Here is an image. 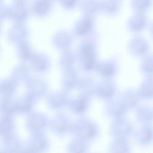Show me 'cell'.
<instances>
[{
  "label": "cell",
  "mask_w": 153,
  "mask_h": 153,
  "mask_svg": "<svg viewBox=\"0 0 153 153\" xmlns=\"http://www.w3.org/2000/svg\"><path fill=\"white\" fill-rule=\"evenodd\" d=\"M97 48L95 42L91 39L85 41L80 45L79 55L86 69H91L96 63L97 56Z\"/></svg>",
  "instance_id": "1"
},
{
  "label": "cell",
  "mask_w": 153,
  "mask_h": 153,
  "mask_svg": "<svg viewBox=\"0 0 153 153\" xmlns=\"http://www.w3.org/2000/svg\"><path fill=\"white\" fill-rule=\"evenodd\" d=\"M127 48L132 56L142 58L149 53L150 45L145 37L140 35H136L128 41Z\"/></svg>",
  "instance_id": "2"
},
{
  "label": "cell",
  "mask_w": 153,
  "mask_h": 153,
  "mask_svg": "<svg viewBox=\"0 0 153 153\" xmlns=\"http://www.w3.org/2000/svg\"><path fill=\"white\" fill-rule=\"evenodd\" d=\"M149 19L146 13L134 12L127 19L126 27L129 31L138 33L143 31L148 27Z\"/></svg>",
  "instance_id": "3"
},
{
  "label": "cell",
  "mask_w": 153,
  "mask_h": 153,
  "mask_svg": "<svg viewBox=\"0 0 153 153\" xmlns=\"http://www.w3.org/2000/svg\"><path fill=\"white\" fill-rule=\"evenodd\" d=\"M109 131L110 136L114 139H128L134 134V129L128 121L120 120L114 123Z\"/></svg>",
  "instance_id": "4"
},
{
  "label": "cell",
  "mask_w": 153,
  "mask_h": 153,
  "mask_svg": "<svg viewBox=\"0 0 153 153\" xmlns=\"http://www.w3.org/2000/svg\"><path fill=\"white\" fill-rule=\"evenodd\" d=\"M94 24L93 17L84 16L76 23L74 27L75 33L79 37L86 36L92 31Z\"/></svg>",
  "instance_id": "5"
},
{
  "label": "cell",
  "mask_w": 153,
  "mask_h": 153,
  "mask_svg": "<svg viewBox=\"0 0 153 153\" xmlns=\"http://www.w3.org/2000/svg\"><path fill=\"white\" fill-rule=\"evenodd\" d=\"M134 138L137 144L140 147H146L150 146L153 142L152 128L146 126L140 128L134 134Z\"/></svg>",
  "instance_id": "6"
},
{
  "label": "cell",
  "mask_w": 153,
  "mask_h": 153,
  "mask_svg": "<svg viewBox=\"0 0 153 153\" xmlns=\"http://www.w3.org/2000/svg\"><path fill=\"white\" fill-rule=\"evenodd\" d=\"M52 41L56 48L66 50L71 45L73 38L71 34L68 32L61 30L57 32L54 35Z\"/></svg>",
  "instance_id": "7"
},
{
  "label": "cell",
  "mask_w": 153,
  "mask_h": 153,
  "mask_svg": "<svg viewBox=\"0 0 153 153\" xmlns=\"http://www.w3.org/2000/svg\"><path fill=\"white\" fill-rule=\"evenodd\" d=\"M100 3L101 12L107 16L116 15L121 10L122 3L120 0H104Z\"/></svg>",
  "instance_id": "8"
},
{
  "label": "cell",
  "mask_w": 153,
  "mask_h": 153,
  "mask_svg": "<svg viewBox=\"0 0 153 153\" xmlns=\"http://www.w3.org/2000/svg\"><path fill=\"white\" fill-rule=\"evenodd\" d=\"M130 151L128 139H114L108 148V153H130Z\"/></svg>",
  "instance_id": "9"
},
{
  "label": "cell",
  "mask_w": 153,
  "mask_h": 153,
  "mask_svg": "<svg viewBox=\"0 0 153 153\" xmlns=\"http://www.w3.org/2000/svg\"><path fill=\"white\" fill-rule=\"evenodd\" d=\"M82 8L85 16L93 17L101 12L100 1L96 0L84 1Z\"/></svg>",
  "instance_id": "10"
},
{
  "label": "cell",
  "mask_w": 153,
  "mask_h": 153,
  "mask_svg": "<svg viewBox=\"0 0 153 153\" xmlns=\"http://www.w3.org/2000/svg\"><path fill=\"white\" fill-rule=\"evenodd\" d=\"M52 7V3L50 1L38 0L34 4V12L39 17H44L50 12Z\"/></svg>",
  "instance_id": "11"
},
{
  "label": "cell",
  "mask_w": 153,
  "mask_h": 153,
  "mask_svg": "<svg viewBox=\"0 0 153 153\" xmlns=\"http://www.w3.org/2000/svg\"><path fill=\"white\" fill-rule=\"evenodd\" d=\"M152 4V0H132L130 2V6L134 12L146 13Z\"/></svg>",
  "instance_id": "12"
},
{
  "label": "cell",
  "mask_w": 153,
  "mask_h": 153,
  "mask_svg": "<svg viewBox=\"0 0 153 153\" xmlns=\"http://www.w3.org/2000/svg\"><path fill=\"white\" fill-rule=\"evenodd\" d=\"M77 3V1L74 0L60 1V3L62 7L67 10H70L73 8L75 7Z\"/></svg>",
  "instance_id": "13"
}]
</instances>
